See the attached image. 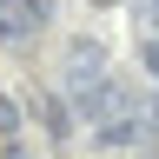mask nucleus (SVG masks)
I'll return each mask as SVG.
<instances>
[{
    "label": "nucleus",
    "instance_id": "f257e3e1",
    "mask_svg": "<svg viewBox=\"0 0 159 159\" xmlns=\"http://www.w3.org/2000/svg\"><path fill=\"white\" fill-rule=\"evenodd\" d=\"M47 27V0H0V47H20Z\"/></svg>",
    "mask_w": 159,
    "mask_h": 159
},
{
    "label": "nucleus",
    "instance_id": "20e7f679",
    "mask_svg": "<svg viewBox=\"0 0 159 159\" xmlns=\"http://www.w3.org/2000/svg\"><path fill=\"white\" fill-rule=\"evenodd\" d=\"M139 60H146V73L159 80V40H152V47H146V53H139Z\"/></svg>",
    "mask_w": 159,
    "mask_h": 159
},
{
    "label": "nucleus",
    "instance_id": "7ed1b4c3",
    "mask_svg": "<svg viewBox=\"0 0 159 159\" xmlns=\"http://www.w3.org/2000/svg\"><path fill=\"white\" fill-rule=\"evenodd\" d=\"M13 133H20V99L0 93V139H13Z\"/></svg>",
    "mask_w": 159,
    "mask_h": 159
},
{
    "label": "nucleus",
    "instance_id": "f03ea898",
    "mask_svg": "<svg viewBox=\"0 0 159 159\" xmlns=\"http://www.w3.org/2000/svg\"><path fill=\"white\" fill-rule=\"evenodd\" d=\"M40 119H47V133H53V139H66V133H73V119H66V106H60L53 93H40Z\"/></svg>",
    "mask_w": 159,
    "mask_h": 159
}]
</instances>
